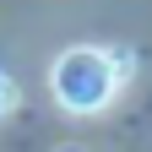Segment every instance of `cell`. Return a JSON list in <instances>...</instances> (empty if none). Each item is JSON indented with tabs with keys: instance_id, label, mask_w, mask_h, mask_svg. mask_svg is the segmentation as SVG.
<instances>
[{
	"instance_id": "cell-1",
	"label": "cell",
	"mask_w": 152,
	"mask_h": 152,
	"mask_svg": "<svg viewBox=\"0 0 152 152\" xmlns=\"http://www.w3.org/2000/svg\"><path fill=\"white\" fill-rule=\"evenodd\" d=\"M49 87H54V98H60L71 114H92V109H103L114 98V87H120V65L109 60L103 49H65L60 60H54L49 71Z\"/></svg>"
},
{
	"instance_id": "cell-2",
	"label": "cell",
	"mask_w": 152,
	"mask_h": 152,
	"mask_svg": "<svg viewBox=\"0 0 152 152\" xmlns=\"http://www.w3.org/2000/svg\"><path fill=\"white\" fill-rule=\"evenodd\" d=\"M11 109H16V82L0 76V114H11Z\"/></svg>"
}]
</instances>
